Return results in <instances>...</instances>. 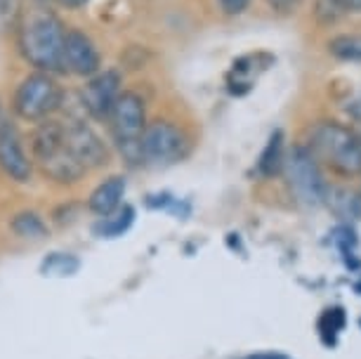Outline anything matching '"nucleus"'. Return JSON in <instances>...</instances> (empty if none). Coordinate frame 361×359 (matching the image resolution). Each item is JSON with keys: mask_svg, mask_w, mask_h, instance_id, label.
I'll use <instances>...</instances> for the list:
<instances>
[{"mask_svg": "<svg viewBox=\"0 0 361 359\" xmlns=\"http://www.w3.org/2000/svg\"><path fill=\"white\" fill-rule=\"evenodd\" d=\"M64 24L57 12L43 3H33L22 10L17 22V45L22 57L36 71L64 73L62 71V45Z\"/></svg>", "mask_w": 361, "mask_h": 359, "instance_id": "f257e3e1", "label": "nucleus"}, {"mask_svg": "<svg viewBox=\"0 0 361 359\" xmlns=\"http://www.w3.org/2000/svg\"><path fill=\"white\" fill-rule=\"evenodd\" d=\"M307 152L340 178L361 175V135L338 121H322L312 128Z\"/></svg>", "mask_w": 361, "mask_h": 359, "instance_id": "f03ea898", "label": "nucleus"}, {"mask_svg": "<svg viewBox=\"0 0 361 359\" xmlns=\"http://www.w3.org/2000/svg\"><path fill=\"white\" fill-rule=\"evenodd\" d=\"M31 149L33 161L40 166V171L50 180L59 182V185H71V182L80 180L87 173L71 154V149L66 147L62 121H40L38 130L33 133Z\"/></svg>", "mask_w": 361, "mask_h": 359, "instance_id": "7ed1b4c3", "label": "nucleus"}, {"mask_svg": "<svg viewBox=\"0 0 361 359\" xmlns=\"http://www.w3.org/2000/svg\"><path fill=\"white\" fill-rule=\"evenodd\" d=\"M62 102L64 90L52 73L33 71L19 83L15 99H12V109L22 121L40 123V121L50 118L54 111L62 109Z\"/></svg>", "mask_w": 361, "mask_h": 359, "instance_id": "20e7f679", "label": "nucleus"}, {"mask_svg": "<svg viewBox=\"0 0 361 359\" xmlns=\"http://www.w3.org/2000/svg\"><path fill=\"white\" fill-rule=\"evenodd\" d=\"M106 121H109V128H111V133H114L116 145L121 147V154H123L130 164L142 161L140 140H142V133H145V128H147L145 99H142L137 92L123 90L118 95V99L114 102Z\"/></svg>", "mask_w": 361, "mask_h": 359, "instance_id": "39448f33", "label": "nucleus"}, {"mask_svg": "<svg viewBox=\"0 0 361 359\" xmlns=\"http://www.w3.org/2000/svg\"><path fill=\"white\" fill-rule=\"evenodd\" d=\"M283 175L288 182L290 194L295 196L298 203L310 208L322 206L329 192V182L324 180L322 166L317 164L314 157L307 152V147H295L286 154L283 159Z\"/></svg>", "mask_w": 361, "mask_h": 359, "instance_id": "423d86ee", "label": "nucleus"}, {"mask_svg": "<svg viewBox=\"0 0 361 359\" xmlns=\"http://www.w3.org/2000/svg\"><path fill=\"white\" fill-rule=\"evenodd\" d=\"M142 164L154 168H166L180 164L189 154V140L180 126L173 121H154L147 123L140 140Z\"/></svg>", "mask_w": 361, "mask_h": 359, "instance_id": "0eeeda50", "label": "nucleus"}, {"mask_svg": "<svg viewBox=\"0 0 361 359\" xmlns=\"http://www.w3.org/2000/svg\"><path fill=\"white\" fill-rule=\"evenodd\" d=\"M123 78L118 69H99L94 76L85 80L83 90H80V107L90 118L106 121L111 111L114 102L123 92Z\"/></svg>", "mask_w": 361, "mask_h": 359, "instance_id": "6e6552de", "label": "nucleus"}, {"mask_svg": "<svg viewBox=\"0 0 361 359\" xmlns=\"http://www.w3.org/2000/svg\"><path fill=\"white\" fill-rule=\"evenodd\" d=\"M64 140L66 147L71 149V154L85 171H92V168H102L109 164V147L83 118H66Z\"/></svg>", "mask_w": 361, "mask_h": 359, "instance_id": "1a4fd4ad", "label": "nucleus"}, {"mask_svg": "<svg viewBox=\"0 0 361 359\" xmlns=\"http://www.w3.org/2000/svg\"><path fill=\"white\" fill-rule=\"evenodd\" d=\"M102 69V57L94 40L80 29H66L62 45V71L90 78Z\"/></svg>", "mask_w": 361, "mask_h": 359, "instance_id": "9d476101", "label": "nucleus"}, {"mask_svg": "<svg viewBox=\"0 0 361 359\" xmlns=\"http://www.w3.org/2000/svg\"><path fill=\"white\" fill-rule=\"evenodd\" d=\"M0 171L15 182H29L33 173V161L24 149L22 133L15 123H0Z\"/></svg>", "mask_w": 361, "mask_h": 359, "instance_id": "9b49d317", "label": "nucleus"}, {"mask_svg": "<svg viewBox=\"0 0 361 359\" xmlns=\"http://www.w3.org/2000/svg\"><path fill=\"white\" fill-rule=\"evenodd\" d=\"M126 196V178L123 175H111L109 180H104L102 185L94 187V192L87 199V208L104 218V215L114 213L116 208H121V201Z\"/></svg>", "mask_w": 361, "mask_h": 359, "instance_id": "f8f14e48", "label": "nucleus"}, {"mask_svg": "<svg viewBox=\"0 0 361 359\" xmlns=\"http://www.w3.org/2000/svg\"><path fill=\"white\" fill-rule=\"evenodd\" d=\"M324 203H329L331 211L343 220H359L361 218V194L354 192V189L329 187Z\"/></svg>", "mask_w": 361, "mask_h": 359, "instance_id": "ddd939ff", "label": "nucleus"}, {"mask_svg": "<svg viewBox=\"0 0 361 359\" xmlns=\"http://www.w3.org/2000/svg\"><path fill=\"white\" fill-rule=\"evenodd\" d=\"M283 159H286V152H283V133L281 130H274V133L269 135L267 147H264L262 154H260V161H257V173H260L262 178H274V175L281 173Z\"/></svg>", "mask_w": 361, "mask_h": 359, "instance_id": "4468645a", "label": "nucleus"}, {"mask_svg": "<svg viewBox=\"0 0 361 359\" xmlns=\"http://www.w3.org/2000/svg\"><path fill=\"white\" fill-rule=\"evenodd\" d=\"M133 220H135V208L133 206L116 208L114 213H109L99 220V225L94 227V234L106 236V239H116V236L126 234L128 229H130Z\"/></svg>", "mask_w": 361, "mask_h": 359, "instance_id": "2eb2a0df", "label": "nucleus"}, {"mask_svg": "<svg viewBox=\"0 0 361 359\" xmlns=\"http://www.w3.org/2000/svg\"><path fill=\"white\" fill-rule=\"evenodd\" d=\"M10 227H12V232H15L17 236H22V239H29V241H40V239H45V236H47L45 220L40 218L38 213H33V211L17 213L15 218H12Z\"/></svg>", "mask_w": 361, "mask_h": 359, "instance_id": "dca6fc26", "label": "nucleus"}, {"mask_svg": "<svg viewBox=\"0 0 361 359\" xmlns=\"http://www.w3.org/2000/svg\"><path fill=\"white\" fill-rule=\"evenodd\" d=\"M329 52L343 62H361V33H343L329 43Z\"/></svg>", "mask_w": 361, "mask_h": 359, "instance_id": "f3484780", "label": "nucleus"}, {"mask_svg": "<svg viewBox=\"0 0 361 359\" xmlns=\"http://www.w3.org/2000/svg\"><path fill=\"white\" fill-rule=\"evenodd\" d=\"M80 267V260L71 253H50L40 265V272L45 276H71Z\"/></svg>", "mask_w": 361, "mask_h": 359, "instance_id": "a211bd4d", "label": "nucleus"}, {"mask_svg": "<svg viewBox=\"0 0 361 359\" xmlns=\"http://www.w3.org/2000/svg\"><path fill=\"white\" fill-rule=\"evenodd\" d=\"M345 327V315L340 308H333V310H326L322 322H319V329H322V334H333L336 336L340 329Z\"/></svg>", "mask_w": 361, "mask_h": 359, "instance_id": "6ab92c4d", "label": "nucleus"}, {"mask_svg": "<svg viewBox=\"0 0 361 359\" xmlns=\"http://www.w3.org/2000/svg\"><path fill=\"white\" fill-rule=\"evenodd\" d=\"M217 5H220V10L227 17H238L248 10L250 0H217Z\"/></svg>", "mask_w": 361, "mask_h": 359, "instance_id": "aec40b11", "label": "nucleus"}, {"mask_svg": "<svg viewBox=\"0 0 361 359\" xmlns=\"http://www.w3.org/2000/svg\"><path fill=\"white\" fill-rule=\"evenodd\" d=\"M340 15H357L361 12V0H331Z\"/></svg>", "mask_w": 361, "mask_h": 359, "instance_id": "412c9836", "label": "nucleus"}, {"mask_svg": "<svg viewBox=\"0 0 361 359\" xmlns=\"http://www.w3.org/2000/svg\"><path fill=\"white\" fill-rule=\"evenodd\" d=\"M267 5L274 12H281V15H286V12H293L300 5V0H267Z\"/></svg>", "mask_w": 361, "mask_h": 359, "instance_id": "4be33fe9", "label": "nucleus"}, {"mask_svg": "<svg viewBox=\"0 0 361 359\" xmlns=\"http://www.w3.org/2000/svg\"><path fill=\"white\" fill-rule=\"evenodd\" d=\"M347 111H350V116L354 118V121H359L361 123V92L354 97L352 102H350V107H347Z\"/></svg>", "mask_w": 361, "mask_h": 359, "instance_id": "5701e85b", "label": "nucleus"}, {"mask_svg": "<svg viewBox=\"0 0 361 359\" xmlns=\"http://www.w3.org/2000/svg\"><path fill=\"white\" fill-rule=\"evenodd\" d=\"M57 3L64 5V8H69V10H78V8H83L87 0H57Z\"/></svg>", "mask_w": 361, "mask_h": 359, "instance_id": "b1692460", "label": "nucleus"}, {"mask_svg": "<svg viewBox=\"0 0 361 359\" xmlns=\"http://www.w3.org/2000/svg\"><path fill=\"white\" fill-rule=\"evenodd\" d=\"M250 359H288V357H283V355H253Z\"/></svg>", "mask_w": 361, "mask_h": 359, "instance_id": "393cba45", "label": "nucleus"}, {"mask_svg": "<svg viewBox=\"0 0 361 359\" xmlns=\"http://www.w3.org/2000/svg\"><path fill=\"white\" fill-rule=\"evenodd\" d=\"M0 3H5V0H0Z\"/></svg>", "mask_w": 361, "mask_h": 359, "instance_id": "a878e982", "label": "nucleus"}, {"mask_svg": "<svg viewBox=\"0 0 361 359\" xmlns=\"http://www.w3.org/2000/svg\"><path fill=\"white\" fill-rule=\"evenodd\" d=\"M0 123H3V121H0Z\"/></svg>", "mask_w": 361, "mask_h": 359, "instance_id": "bb28decb", "label": "nucleus"}, {"mask_svg": "<svg viewBox=\"0 0 361 359\" xmlns=\"http://www.w3.org/2000/svg\"><path fill=\"white\" fill-rule=\"evenodd\" d=\"M359 135H361V133H359Z\"/></svg>", "mask_w": 361, "mask_h": 359, "instance_id": "cd10ccee", "label": "nucleus"}]
</instances>
